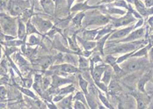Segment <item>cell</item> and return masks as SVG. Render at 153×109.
I'll list each match as a JSON object with an SVG mask.
<instances>
[{
	"label": "cell",
	"mask_w": 153,
	"mask_h": 109,
	"mask_svg": "<svg viewBox=\"0 0 153 109\" xmlns=\"http://www.w3.org/2000/svg\"><path fill=\"white\" fill-rule=\"evenodd\" d=\"M40 36H42V34L33 33V34H30V35H27V40L26 41L27 44L31 46V47L40 45L41 44V42H42Z\"/></svg>",
	"instance_id": "obj_21"
},
{
	"label": "cell",
	"mask_w": 153,
	"mask_h": 109,
	"mask_svg": "<svg viewBox=\"0 0 153 109\" xmlns=\"http://www.w3.org/2000/svg\"><path fill=\"white\" fill-rule=\"evenodd\" d=\"M149 48H150V46H146V47H141L139 49H137L136 51L133 52L131 57H144V56H146L148 52H149L148 51Z\"/></svg>",
	"instance_id": "obj_30"
},
{
	"label": "cell",
	"mask_w": 153,
	"mask_h": 109,
	"mask_svg": "<svg viewBox=\"0 0 153 109\" xmlns=\"http://www.w3.org/2000/svg\"><path fill=\"white\" fill-rule=\"evenodd\" d=\"M137 108H147V103L144 100V99L137 97Z\"/></svg>",
	"instance_id": "obj_44"
},
{
	"label": "cell",
	"mask_w": 153,
	"mask_h": 109,
	"mask_svg": "<svg viewBox=\"0 0 153 109\" xmlns=\"http://www.w3.org/2000/svg\"><path fill=\"white\" fill-rule=\"evenodd\" d=\"M30 2L28 0H10L8 2L7 9L11 16L19 17L30 8Z\"/></svg>",
	"instance_id": "obj_4"
},
{
	"label": "cell",
	"mask_w": 153,
	"mask_h": 109,
	"mask_svg": "<svg viewBox=\"0 0 153 109\" xmlns=\"http://www.w3.org/2000/svg\"><path fill=\"white\" fill-rule=\"evenodd\" d=\"M134 29H135L134 26H131V27H126L119 29V30H114L111 33L110 36L108 37V41L120 40V39L122 40L123 38H125L130 32L133 31Z\"/></svg>",
	"instance_id": "obj_10"
},
{
	"label": "cell",
	"mask_w": 153,
	"mask_h": 109,
	"mask_svg": "<svg viewBox=\"0 0 153 109\" xmlns=\"http://www.w3.org/2000/svg\"><path fill=\"white\" fill-rule=\"evenodd\" d=\"M78 69L81 70H89L90 67V59H88V57H85L84 56H78Z\"/></svg>",
	"instance_id": "obj_23"
},
{
	"label": "cell",
	"mask_w": 153,
	"mask_h": 109,
	"mask_svg": "<svg viewBox=\"0 0 153 109\" xmlns=\"http://www.w3.org/2000/svg\"><path fill=\"white\" fill-rule=\"evenodd\" d=\"M100 28H94V29H87L82 32V38L89 41H96L97 34Z\"/></svg>",
	"instance_id": "obj_20"
},
{
	"label": "cell",
	"mask_w": 153,
	"mask_h": 109,
	"mask_svg": "<svg viewBox=\"0 0 153 109\" xmlns=\"http://www.w3.org/2000/svg\"><path fill=\"white\" fill-rule=\"evenodd\" d=\"M19 90L23 94H25V95H27V97H29L31 99H36V95L33 93L32 91L29 90V88H27V87H24V88H22V87H19Z\"/></svg>",
	"instance_id": "obj_37"
},
{
	"label": "cell",
	"mask_w": 153,
	"mask_h": 109,
	"mask_svg": "<svg viewBox=\"0 0 153 109\" xmlns=\"http://www.w3.org/2000/svg\"><path fill=\"white\" fill-rule=\"evenodd\" d=\"M112 26L113 27H127L130 24H133L137 21V18H135L134 15L128 12V13H126V15H124L123 17L121 18H117V19H112Z\"/></svg>",
	"instance_id": "obj_7"
},
{
	"label": "cell",
	"mask_w": 153,
	"mask_h": 109,
	"mask_svg": "<svg viewBox=\"0 0 153 109\" xmlns=\"http://www.w3.org/2000/svg\"><path fill=\"white\" fill-rule=\"evenodd\" d=\"M94 84L96 85V86L98 87V89L100 92H104L105 93H108V86H107L105 83H103L101 80L100 81H98V82H94Z\"/></svg>",
	"instance_id": "obj_38"
},
{
	"label": "cell",
	"mask_w": 153,
	"mask_h": 109,
	"mask_svg": "<svg viewBox=\"0 0 153 109\" xmlns=\"http://www.w3.org/2000/svg\"><path fill=\"white\" fill-rule=\"evenodd\" d=\"M73 99H76V100H80L82 101L85 105L87 106V101H86V97H85V94L82 91L80 92H76L75 93H73ZM88 108V106H87Z\"/></svg>",
	"instance_id": "obj_35"
},
{
	"label": "cell",
	"mask_w": 153,
	"mask_h": 109,
	"mask_svg": "<svg viewBox=\"0 0 153 109\" xmlns=\"http://www.w3.org/2000/svg\"><path fill=\"white\" fill-rule=\"evenodd\" d=\"M144 4L147 8L152 7L153 6V0H144Z\"/></svg>",
	"instance_id": "obj_48"
},
{
	"label": "cell",
	"mask_w": 153,
	"mask_h": 109,
	"mask_svg": "<svg viewBox=\"0 0 153 109\" xmlns=\"http://www.w3.org/2000/svg\"><path fill=\"white\" fill-rule=\"evenodd\" d=\"M75 1H76V0H68V2H69V3H68L69 8H71V7L73 5V4L75 3Z\"/></svg>",
	"instance_id": "obj_50"
},
{
	"label": "cell",
	"mask_w": 153,
	"mask_h": 109,
	"mask_svg": "<svg viewBox=\"0 0 153 109\" xmlns=\"http://www.w3.org/2000/svg\"><path fill=\"white\" fill-rule=\"evenodd\" d=\"M63 60H64V62H68L75 66H77L78 64V56L72 54H65L63 56Z\"/></svg>",
	"instance_id": "obj_29"
},
{
	"label": "cell",
	"mask_w": 153,
	"mask_h": 109,
	"mask_svg": "<svg viewBox=\"0 0 153 109\" xmlns=\"http://www.w3.org/2000/svg\"><path fill=\"white\" fill-rule=\"evenodd\" d=\"M99 93H100V90L98 89L96 85L94 83H90L89 85H88V93L96 97V98H98Z\"/></svg>",
	"instance_id": "obj_36"
},
{
	"label": "cell",
	"mask_w": 153,
	"mask_h": 109,
	"mask_svg": "<svg viewBox=\"0 0 153 109\" xmlns=\"http://www.w3.org/2000/svg\"><path fill=\"white\" fill-rule=\"evenodd\" d=\"M137 59H133V57H129L126 61H124L122 65V69L124 72H134L140 70L143 66L145 65L146 61L143 57H137Z\"/></svg>",
	"instance_id": "obj_5"
},
{
	"label": "cell",
	"mask_w": 153,
	"mask_h": 109,
	"mask_svg": "<svg viewBox=\"0 0 153 109\" xmlns=\"http://www.w3.org/2000/svg\"><path fill=\"white\" fill-rule=\"evenodd\" d=\"M31 22L34 25V27L42 34L48 33L54 27V24L49 19H43V18L37 15L32 16Z\"/></svg>",
	"instance_id": "obj_6"
},
{
	"label": "cell",
	"mask_w": 153,
	"mask_h": 109,
	"mask_svg": "<svg viewBox=\"0 0 153 109\" xmlns=\"http://www.w3.org/2000/svg\"><path fill=\"white\" fill-rule=\"evenodd\" d=\"M93 8H97V6H92L88 4V1H85V2L73 4V5L70 9L71 13H79V12H85Z\"/></svg>",
	"instance_id": "obj_13"
},
{
	"label": "cell",
	"mask_w": 153,
	"mask_h": 109,
	"mask_svg": "<svg viewBox=\"0 0 153 109\" xmlns=\"http://www.w3.org/2000/svg\"><path fill=\"white\" fill-rule=\"evenodd\" d=\"M145 34V29L143 27H138L131 31L125 38L122 39L119 42H131L142 39Z\"/></svg>",
	"instance_id": "obj_9"
},
{
	"label": "cell",
	"mask_w": 153,
	"mask_h": 109,
	"mask_svg": "<svg viewBox=\"0 0 153 109\" xmlns=\"http://www.w3.org/2000/svg\"><path fill=\"white\" fill-rule=\"evenodd\" d=\"M111 20V18L104 14L100 13H96L95 12H91L89 14L85 13V16L83 19L82 26L84 27H103L105 25L108 24Z\"/></svg>",
	"instance_id": "obj_2"
},
{
	"label": "cell",
	"mask_w": 153,
	"mask_h": 109,
	"mask_svg": "<svg viewBox=\"0 0 153 109\" xmlns=\"http://www.w3.org/2000/svg\"><path fill=\"white\" fill-rule=\"evenodd\" d=\"M85 1H88V0H76L75 2L76 3H81V2H85Z\"/></svg>",
	"instance_id": "obj_55"
},
{
	"label": "cell",
	"mask_w": 153,
	"mask_h": 109,
	"mask_svg": "<svg viewBox=\"0 0 153 109\" xmlns=\"http://www.w3.org/2000/svg\"><path fill=\"white\" fill-rule=\"evenodd\" d=\"M18 18L6 14H0V29L6 35H12L17 38Z\"/></svg>",
	"instance_id": "obj_1"
},
{
	"label": "cell",
	"mask_w": 153,
	"mask_h": 109,
	"mask_svg": "<svg viewBox=\"0 0 153 109\" xmlns=\"http://www.w3.org/2000/svg\"><path fill=\"white\" fill-rule=\"evenodd\" d=\"M150 15H153V6L150 7V8H147V16Z\"/></svg>",
	"instance_id": "obj_49"
},
{
	"label": "cell",
	"mask_w": 153,
	"mask_h": 109,
	"mask_svg": "<svg viewBox=\"0 0 153 109\" xmlns=\"http://www.w3.org/2000/svg\"><path fill=\"white\" fill-rule=\"evenodd\" d=\"M98 99H99V100L100 101V103H101L106 108H113L112 105L109 103V101H108V99H107V97L102 93L100 91L99 95H98Z\"/></svg>",
	"instance_id": "obj_34"
},
{
	"label": "cell",
	"mask_w": 153,
	"mask_h": 109,
	"mask_svg": "<svg viewBox=\"0 0 153 109\" xmlns=\"http://www.w3.org/2000/svg\"><path fill=\"white\" fill-rule=\"evenodd\" d=\"M8 96V91L4 85H0V100H5Z\"/></svg>",
	"instance_id": "obj_40"
},
{
	"label": "cell",
	"mask_w": 153,
	"mask_h": 109,
	"mask_svg": "<svg viewBox=\"0 0 153 109\" xmlns=\"http://www.w3.org/2000/svg\"><path fill=\"white\" fill-rule=\"evenodd\" d=\"M55 1H56V0H55Z\"/></svg>",
	"instance_id": "obj_56"
},
{
	"label": "cell",
	"mask_w": 153,
	"mask_h": 109,
	"mask_svg": "<svg viewBox=\"0 0 153 109\" xmlns=\"http://www.w3.org/2000/svg\"><path fill=\"white\" fill-rule=\"evenodd\" d=\"M51 82H52V78H51V77H45V78H42V88H43L44 90H47V89L51 85Z\"/></svg>",
	"instance_id": "obj_42"
},
{
	"label": "cell",
	"mask_w": 153,
	"mask_h": 109,
	"mask_svg": "<svg viewBox=\"0 0 153 109\" xmlns=\"http://www.w3.org/2000/svg\"><path fill=\"white\" fill-rule=\"evenodd\" d=\"M7 71H8V69H7V63L6 61H2L0 62V76H6L7 74Z\"/></svg>",
	"instance_id": "obj_41"
},
{
	"label": "cell",
	"mask_w": 153,
	"mask_h": 109,
	"mask_svg": "<svg viewBox=\"0 0 153 109\" xmlns=\"http://www.w3.org/2000/svg\"><path fill=\"white\" fill-rule=\"evenodd\" d=\"M112 71H113V70H112V68H110V67L107 65V69L105 70V71H104V73H103V75H102V78H101V81H102L103 83H105L107 86H108L109 83L111 82Z\"/></svg>",
	"instance_id": "obj_28"
},
{
	"label": "cell",
	"mask_w": 153,
	"mask_h": 109,
	"mask_svg": "<svg viewBox=\"0 0 153 109\" xmlns=\"http://www.w3.org/2000/svg\"><path fill=\"white\" fill-rule=\"evenodd\" d=\"M54 60H56V58H53L51 56H45V57H41L38 60V62H39V65L43 70H47V69L50 68V66L54 62Z\"/></svg>",
	"instance_id": "obj_22"
},
{
	"label": "cell",
	"mask_w": 153,
	"mask_h": 109,
	"mask_svg": "<svg viewBox=\"0 0 153 109\" xmlns=\"http://www.w3.org/2000/svg\"><path fill=\"white\" fill-rule=\"evenodd\" d=\"M50 70L57 71V72H62L64 74H74V73L80 72V70L76 66L72 65L71 63H68V62H63V63L58 64V65L52 64L50 66Z\"/></svg>",
	"instance_id": "obj_8"
},
{
	"label": "cell",
	"mask_w": 153,
	"mask_h": 109,
	"mask_svg": "<svg viewBox=\"0 0 153 109\" xmlns=\"http://www.w3.org/2000/svg\"><path fill=\"white\" fill-rule=\"evenodd\" d=\"M85 97H86L88 108H99V104L97 102V98L96 97H94V96H92V95L89 93L85 94Z\"/></svg>",
	"instance_id": "obj_27"
},
{
	"label": "cell",
	"mask_w": 153,
	"mask_h": 109,
	"mask_svg": "<svg viewBox=\"0 0 153 109\" xmlns=\"http://www.w3.org/2000/svg\"><path fill=\"white\" fill-rule=\"evenodd\" d=\"M56 105L57 108H73V93L66 95L61 101H59Z\"/></svg>",
	"instance_id": "obj_16"
},
{
	"label": "cell",
	"mask_w": 153,
	"mask_h": 109,
	"mask_svg": "<svg viewBox=\"0 0 153 109\" xmlns=\"http://www.w3.org/2000/svg\"><path fill=\"white\" fill-rule=\"evenodd\" d=\"M85 16V12H79V13H77V14H76L72 18V22L77 27L82 26V22H83V19H84Z\"/></svg>",
	"instance_id": "obj_32"
},
{
	"label": "cell",
	"mask_w": 153,
	"mask_h": 109,
	"mask_svg": "<svg viewBox=\"0 0 153 109\" xmlns=\"http://www.w3.org/2000/svg\"><path fill=\"white\" fill-rule=\"evenodd\" d=\"M117 0H101V3H111V2H115Z\"/></svg>",
	"instance_id": "obj_52"
},
{
	"label": "cell",
	"mask_w": 153,
	"mask_h": 109,
	"mask_svg": "<svg viewBox=\"0 0 153 109\" xmlns=\"http://www.w3.org/2000/svg\"><path fill=\"white\" fill-rule=\"evenodd\" d=\"M26 28H27V34L30 35L33 33H37V34H42L40 32L37 30V28L34 27V25L31 22V19L26 22Z\"/></svg>",
	"instance_id": "obj_31"
},
{
	"label": "cell",
	"mask_w": 153,
	"mask_h": 109,
	"mask_svg": "<svg viewBox=\"0 0 153 109\" xmlns=\"http://www.w3.org/2000/svg\"><path fill=\"white\" fill-rule=\"evenodd\" d=\"M73 108L74 109H85L88 108L86 105H85L82 101L73 99Z\"/></svg>",
	"instance_id": "obj_43"
},
{
	"label": "cell",
	"mask_w": 153,
	"mask_h": 109,
	"mask_svg": "<svg viewBox=\"0 0 153 109\" xmlns=\"http://www.w3.org/2000/svg\"><path fill=\"white\" fill-rule=\"evenodd\" d=\"M143 42H119L118 45H114L106 47V51L108 54H126L128 52L136 51L140 46H143Z\"/></svg>",
	"instance_id": "obj_3"
},
{
	"label": "cell",
	"mask_w": 153,
	"mask_h": 109,
	"mask_svg": "<svg viewBox=\"0 0 153 109\" xmlns=\"http://www.w3.org/2000/svg\"><path fill=\"white\" fill-rule=\"evenodd\" d=\"M107 65H106L105 63H102V62L94 65L93 70L91 71V76L93 79V82H98V81L101 80L102 75H103L105 70L107 69Z\"/></svg>",
	"instance_id": "obj_11"
},
{
	"label": "cell",
	"mask_w": 153,
	"mask_h": 109,
	"mask_svg": "<svg viewBox=\"0 0 153 109\" xmlns=\"http://www.w3.org/2000/svg\"><path fill=\"white\" fill-rule=\"evenodd\" d=\"M6 104L5 103H0V108H5Z\"/></svg>",
	"instance_id": "obj_53"
},
{
	"label": "cell",
	"mask_w": 153,
	"mask_h": 109,
	"mask_svg": "<svg viewBox=\"0 0 153 109\" xmlns=\"http://www.w3.org/2000/svg\"><path fill=\"white\" fill-rule=\"evenodd\" d=\"M55 0H40L43 11L48 14H53L56 9Z\"/></svg>",
	"instance_id": "obj_18"
},
{
	"label": "cell",
	"mask_w": 153,
	"mask_h": 109,
	"mask_svg": "<svg viewBox=\"0 0 153 109\" xmlns=\"http://www.w3.org/2000/svg\"><path fill=\"white\" fill-rule=\"evenodd\" d=\"M90 61L93 62L94 64H98V63L102 62V59H101V57L99 55H94L93 56L90 57Z\"/></svg>",
	"instance_id": "obj_46"
},
{
	"label": "cell",
	"mask_w": 153,
	"mask_h": 109,
	"mask_svg": "<svg viewBox=\"0 0 153 109\" xmlns=\"http://www.w3.org/2000/svg\"><path fill=\"white\" fill-rule=\"evenodd\" d=\"M74 92H75V87L73 86V85H71V84L70 85L68 84L66 86H63V87H59L57 90V93L62 94L65 96L71 93H73Z\"/></svg>",
	"instance_id": "obj_26"
},
{
	"label": "cell",
	"mask_w": 153,
	"mask_h": 109,
	"mask_svg": "<svg viewBox=\"0 0 153 109\" xmlns=\"http://www.w3.org/2000/svg\"><path fill=\"white\" fill-rule=\"evenodd\" d=\"M64 97H65V95H62V94H56V95L53 97V99H52V102H54L55 104H56V103H58L59 101H61Z\"/></svg>",
	"instance_id": "obj_47"
},
{
	"label": "cell",
	"mask_w": 153,
	"mask_h": 109,
	"mask_svg": "<svg viewBox=\"0 0 153 109\" xmlns=\"http://www.w3.org/2000/svg\"><path fill=\"white\" fill-rule=\"evenodd\" d=\"M27 37L26 22H24L21 19L18 18V28H17V39L26 41Z\"/></svg>",
	"instance_id": "obj_15"
},
{
	"label": "cell",
	"mask_w": 153,
	"mask_h": 109,
	"mask_svg": "<svg viewBox=\"0 0 153 109\" xmlns=\"http://www.w3.org/2000/svg\"><path fill=\"white\" fill-rule=\"evenodd\" d=\"M149 23H150L151 26H153V17H152V18L149 19Z\"/></svg>",
	"instance_id": "obj_54"
},
{
	"label": "cell",
	"mask_w": 153,
	"mask_h": 109,
	"mask_svg": "<svg viewBox=\"0 0 153 109\" xmlns=\"http://www.w3.org/2000/svg\"><path fill=\"white\" fill-rule=\"evenodd\" d=\"M71 80L68 79V78H62L58 75H55L52 77V82H51V85L53 88L55 89H57L61 86H63L65 85H68V84H71Z\"/></svg>",
	"instance_id": "obj_17"
},
{
	"label": "cell",
	"mask_w": 153,
	"mask_h": 109,
	"mask_svg": "<svg viewBox=\"0 0 153 109\" xmlns=\"http://www.w3.org/2000/svg\"><path fill=\"white\" fill-rule=\"evenodd\" d=\"M113 5L117 6V7H122V8H127L128 9V4H127V3L124 0H117V1H115L113 4Z\"/></svg>",
	"instance_id": "obj_45"
},
{
	"label": "cell",
	"mask_w": 153,
	"mask_h": 109,
	"mask_svg": "<svg viewBox=\"0 0 153 109\" xmlns=\"http://www.w3.org/2000/svg\"><path fill=\"white\" fill-rule=\"evenodd\" d=\"M13 58L15 60L16 64L18 65V67L22 70V71H27L30 69V64L29 62L27 61V59H25L19 53H15L13 56Z\"/></svg>",
	"instance_id": "obj_14"
},
{
	"label": "cell",
	"mask_w": 153,
	"mask_h": 109,
	"mask_svg": "<svg viewBox=\"0 0 153 109\" xmlns=\"http://www.w3.org/2000/svg\"><path fill=\"white\" fill-rule=\"evenodd\" d=\"M136 10L138 12V13L142 16H147V7L145 6L144 3H143L140 0H134Z\"/></svg>",
	"instance_id": "obj_25"
},
{
	"label": "cell",
	"mask_w": 153,
	"mask_h": 109,
	"mask_svg": "<svg viewBox=\"0 0 153 109\" xmlns=\"http://www.w3.org/2000/svg\"><path fill=\"white\" fill-rule=\"evenodd\" d=\"M150 58H151V60H152V62H153V47H152L151 49H150Z\"/></svg>",
	"instance_id": "obj_51"
},
{
	"label": "cell",
	"mask_w": 153,
	"mask_h": 109,
	"mask_svg": "<svg viewBox=\"0 0 153 109\" xmlns=\"http://www.w3.org/2000/svg\"><path fill=\"white\" fill-rule=\"evenodd\" d=\"M152 71L150 70L149 72H147L146 74H144L142 78L139 79L138 81V90L142 93H145V90H144V86L145 85L152 79Z\"/></svg>",
	"instance_id": "obj_19"
},
{
	"label": "cell",
	"mask_w": 153,
	"mask_h": 109,
	"mask_svg": "<svg viewBox=\"0 0 153 109\" xmlns=\"http://www.w3.org/2000/svg\"><path fill=\"white\" fill-rule=\"evenodd\" d=\"M78 85L80 87V90L85 94L88 93V85L89 82L84 78L82 75H78Z\"/></svg>",
	"instance_id": "obj_24"
},
{
	"label": "cell",
	"mask_w": 153,
	"mask_h": 109,
	"mask_svg": "<svg viewBox=\"0 0 153 109\" xmlns=\"http://www.w3.org/2000/svg\"><path fill=\"white\" fill-rule=\"evenodd\" d=\"M76 42L78 45H80L82 48L85 51H93L97 46V42L96 41H89L82 38L81 36H76Z\"/></svg>",
	"instance_id": "obj_12"
},
{
	"label": "cell",
	"mask_w": 153,
	"mask_h": 109,
	"mask_svg": "<svg viewBox=\"0 0 153 109\" xmlns=\"http://www.w3.org/2000/svg\"><path fill=\"white\" fill-rule=\"evenodd\" d=\"M116 60H117V57H114V55H112V54H108L105 57V62L110 66H113L114 64H115Z\"/></svg>",
	"instance_id": "obj_39"
},
{
	"label": "cell",
	"mask_w": 153,
	"mask_h": 109,
	"mask_svg": "<svg viewBox=\"0 0 153 109\" xmlns=\"http://www.w3.org/2000/svg\"><path fill=\"white\" fill-rule=\"evenodd\" d=\"M104 8V11L108 14H114V15H124L126 13L125 11H123L120 8H107L106 9L105 6H102Z\"/></svg>",
	"instance_id": "obj_33"
}]
</instances>
